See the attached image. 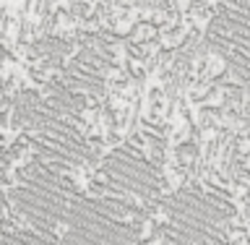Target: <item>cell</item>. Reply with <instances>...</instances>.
Segmentation results:
<instances>
[{
	"label": "cell",
	"mask_w": 250,
	"mask_h": 245,
	"mask_svg": "<svg viewBox=\"0 0 250 245\" xmlns=\"http://www.w3.org/2000/svg\"><path fill=\"white\" fill-rule=\"evenodd\" d=\"M162 188V170L146 154L136 138L125 141L104 156L102 164V193L125 196V199H156Z\"/></svg>",
	"instance_id": "4"
},
{
	"label": "cell",
	"mask_w": 250,
	"mask_h": 245,
	"mask_svg": "<svg viewBox=\"0 0 250 245\" xmlns=\"http://www.w3.org/2000/svg\"><path fill=\"white\" fill-rule=\"evenodd\" d=\"M130 214H141L130 199L99 193L94 199H70L62 219L73 245H141L138 227L128 222Z\"/></svg>",
	"instance_id": "2"
},
{
	"label": "cell",
	"mask_w": 250,
	"mask_h": 245,
	"mask_svg": "<svg viewBox=\"0 0 250 245\" xmlns=\"http://www.w3.org/2000/svg\"><path fill=\"white\" fill-rule=\"evenodd\" d=\"M162 245H229L232 199L216 185H185L164 201Z\"/></svg>",
	"instance_id": "1"
},
{
	"label": "cell",
	"mask_w": 250,
	"mask_h": 245,
	"mask_svg": "<svg viewBox=\"0 0 250 245\" xmlns=\"http://www.w3.org/2000/svg\"><path fill=\"white\" fill-rule=\"evenodd\" d=\"M206 47L222 58L232 81L250 91V0H224L206 29Z\"/></svg>",
	"instance_id": "3"
}]
</instances>
